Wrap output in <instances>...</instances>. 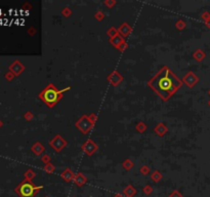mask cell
Wrapping results in <instances>:
<instances>
[{"instance_id":"836d02e7","label":"cell","mask_w":210,"mask_h":197,"mask_svg":"<svg viewBox=\"0 0 210 197\" xmlns=\"http://www.w3.org/2000/svg\"><path fill=\"white\" fill-rule=\"evenodd\" d=\"M28 175H30V181H31V179H33L34 177H35V172H34V171H32V170H28L27 171V177Z\"/></svg>"},{"instance_id":"277c9868","label":"cell","mask_w":210,"mask_h":197,"mask_svg":"<svg viewBox=\"0 0 210 197\" xmlns=\"http://www.w3.org/2000/svg\"><path fill=\"white\" fill-rule=\"evenodd\" d=\"M75 125H76V127L83 133V135H86V133H88L92 129L94 123L89 119L88 115L84 114L76 121Z\"/></svg>"},{"instance_id":"e575fe53","label":"cell","mask_w":210,"mask_h":197,"mask_svg":"<svg viewBox=\"0 0 210 197\" xmlns=\"http://www.w3.org/2000/svg\"><path fill=\"white\" fill-rule=\"evenodd\" d=\"M26 118L28 119V120H30V119H32V118H33V114H32V113H30V112H28V113L26 114Z\"/></svg>"},{"instance_id":"7c38bea8","label":"cell","mask_w":210,"mask_h":197,"mask_svg":"<svg viewBox=\"0 0 210 197\" xmlns=\"http://www.w3.org/2000/svg\"><path fill=\"white\" fill-rule=\"evenodd\" d=\"M87 182V178L84 175L82 172H78V174H75V178H74V183L78 186V187H82L86 184Z\"/></svg>"},{"instance_id":"7a4b0ae2","label":"cell","mask_w":210,"mask_h":197,"mask_svg":"<svg viewBox=\"0 0 210 197\" xmlns=\"http://www.w3.org/2000/svg\"><path fill=\"white\" fill-rule=\"evenodd\" d=\"M70 89H71L70 86L63 89H58L54 84L50 83L39 94V98L48 108H54L63 98V94Z\"/></svg>"},{"instance_id":"d4e9b609","label":"cell","mask_w":210,"mask_h":197,"mask_svg":"<svg viewBox=\"0 0 210 197\" xmlns=\"http://www.w3.org/2000/svg\"><path fill=\"white\" fill-rule=\"evenodd\" d=\"M116 1L115 0H106V1H104V4L107 6L108 8H112L114 7V5L116 4Z\"/></svg>"},{"instance_id":"ba28073f","label":"cell","mask_w":210,"mask_h":197,"mask_svg":"<svg viewBox=\"0 0 210 197\" xmlns=\"http://www.w3.org/2000/svg\"><path fill=\"white\" fill-rule=\"evenodd\" d=\"M107 80L110 82L112 86H118L122 81L124 80L123 76L121 75L120 72L117 70H114L111 74H109V76L107 77Z\"/></svg>"},{"instance_id":"8d00e7d4","label":"cell","mask_w":210,"mask_h":197,"mask_svg":"<svg viewBox=\"0 0 210 197\" xmlns=\"http://www.w3.org/2000/svg\"><path fill=\"white\" fill-rule=\"evenodd\" d=\"M113 197H124L122 194H119V193H116V194H114Z\"/></svg>"},{"instance_id":"f35d334b","label":"cell","mask_w":210,"mask_h":197,"mask_svg":"<svg viewBox=\"0 0 210 197\" xmlns=\"http://www.w3.org/2000/svg\"><path fill=\"white\" fill-rule=\"evenodd\" d=\"M208 94H209V96H210V89H209V91H208Z\"/></svg>"},{"instance_id":"4316f807","label":"cell","mask_w":210,"mask_h":197,"mask_svg":"<svg viewBox=\"0 0 210 197\" xmlns=\"http://www.w3.org/2000/svg\"><path fill=\"white\" fill-rule=\"evenodd\" d=\"M142 191H143V193H145V194L150 195V194H151V193L153 192V188H152L150 185H147V186H145V187H143Z\"/></svg>"},{"instance_id":"603a6c76","label":"cell","mask_w":210,"mask_h":197,"mask_svg":"<svg viewBox=\"0 0 210 197\" xmlns=\"http://www.w3.org/2000/svg\"><path fill=\"white\" fill-rule=\"evenodd\" d=\"M139 172H141L142 175H147L151 172V170H150V167L147 164H143L142 166L139 168Z\"/></svg>"},{"instance_id":"4dcf8cb0","label":"cell","mask_w":210,"mask_h":197,"mask_svg":"<svg viewBox=\"0 0 210 197\" xmlns=\"http://www.w3.org/2000/svg\"><path fill=\"white\" fill-rule=\"evenodd\" d=\"M169 197H183V194H181L178 190H174V191L169 195Z\"/></svg>"},{"instance_id":"9c48e42d","label":"cell","mask_w":210,"mask_h":197,"mask_svg":"<svg viewBox=\"0 0 210 197\" xmlns=\"http://www.w3.org/2000/svg\"><path fill=\"white\" fill-rule=\"evenodd\" d=\"M131 32H132V27L128 23H126V22L122 23L120 26H119V28H118L119 35H121L123 38H126L127 36H129V35L131 34Z\"/></svg>"},{"instance_id":"83f0119b","label":"cell","mask_w":210,"mask_h":197,"mask_svg":"<svg viewBox=\"0 0 210 197\" xmlns=\"http://www.w3.org/2000/svg\"><path fill=\"white\" fill-rule=\"evenodd\" d=\"M94 17H96L97 21H103L104 17H105V13L103 12H100V10H99L97 12H96V15H94Z\"/></svg>"},{"instance_id":"f546056e","label":"cell","mask_w":210,"mask_h":197,"mask_svg":"<svg viewBox=\"0 0 210 197\" xmlns=\"http://www.w3.org/2000/svg\"><path fill=\"white\" fill-rule=\"evenodd\" d=\"M41 160L43 161V162H44V164H47V163H49V162H50V156H48L47 154H44V155L42 156Z\"/></svg>"},{"instance_id":"d6a6232c","label":"cell","mask_w":210,"mask_h":197,"mask_svg":"<svg viewBox=\"0 0 210 197\" xmlns=\"http://www.w3.org/2000/svg\"><path fill=\"white\" fill-rule=\"evenodd\" d=\"M89 119L91 120L93 123H96V121H97V119H99V116H97L96 114H94V113H91L89 115Z\"/></svg>"},{"instance_id":"d6986e66","label":"cell","mask_w":210,"mask_h":197,"mask_svg":"<svg viewBox=\"0 0 210 197\" xmlns=\"http://www.w3.org/2000/svg\"><path fill=\"white\" fill-rule=\"evenodd\" d=\"M122 166H123L126 171H130L131 168L134 166V163L133 161L130 159H125L123 162H122Z\"/></svg>"},{"instance_id":"9a60e30c","label":"cell","mask_w":210,"mask_h":197,"mask_svg":"<svg viewBox=\"0 0 210 197\" xmlns=\"http://www.w3.org/2000/svg\"><path fill=\"white\" fill-rule=\"evenodd\" d=\"M193 58H194V60H195L196 62H199V63H200V62H202V61H204V59L206 58V54L202 50V49L198 48V49H196V50L194 51Z\"/></svg>"},{"instance_id":"1f68e13d","label":"cell","mask_w":210,"mask_h":197,"mask_svg":"<svg viewBox=\"0 0 210 197\" xmlns=\"http://www.w3.org/2000/svg\"><path fill=\"white\" fill-rule=\"evenodd\" d=\"M127 47H128V43H127V42L125 41L124 43H122V44H121L120 46H119V47H118L117 49H119V50H120V51L122 52V51H124L125 49H127Z\"/></svg>"},{"instance_id":"5bb4252c","label":"cell","mask_w":210,"mask_h":197,"mask_svg":"<svg viewBox=\"0 0 210 197\" xmlns=\"http://www.w3.org/2000/svg\"><path fill=\"white\" fill-rule=\"evenodd\" d=\"M31 150L33 151V152L36 154L37 156H40L42 153H44V151H45V147L42 145L41 143H39V142H36L34 144V145L32 146V148H31Z\"/></svg>"},{"instance_id":"8fae6325","label":"cell","mask_w":210,"mask_h":197,"mask_svg":"<svg viewBox=\"0 0 210 197\" xmlns=\"http://www.w3.org/2000/svg\"><path fill=\"white\" fill-rule=\"evenodd\" d=\"M154 132H155V133L157 136L163 137V136H165L167 133L168 127L165 124H164V123H158V124L155 126V128H154Z\"/></svg>"},{"instance_id":"2e32d148","label":"cell","mask_w":210,"mask_h":197,"mask_svg":"<svg viewBox=\"0 0 210 197\" xmlns=\"http://www.w3.org/2000/svg\"><path fill=\"white\" fill-rule=\"evenodd\" d=\"M136 193V190L132 185H128L126 186V188L123 190V194L127 197H133Z\"/></svg>"},{"instance_id":"f1b7e54d","label":"cell","mask_w":210,"mask_h":197,"mask_svg":"<svg viewBox=\"0 0 210 197\" xmlns=\"http://www.w3.org/2000/svg\"><path fill=\"white\" fill-rule=\"evenodd\" d=\"M201 17H202V20L204 21V22H207V21L210 20V12H204L202 13Z\"/></svg>"},{"instance_id":"52a82bcc","label":"cell","mask_w":210,"mask_h":197,"mask_svg":"<svg viewBox=\"0 0 210 197\" xmlns=\"http://www.w3.org/2000/svg\"><path fill=\"white\" fill-rule=\"evenodd\" d=\"M81 148H82L83 152L85 153L86 155H88V156L93 155V154L96 153L97 150H99V146H97L91 139L86 140L85 142L82 144Z\"/></svg>"},{"instance_id":"8992f818","label":"cell","mask_w":210,"mask_h":197,"mask_svg":"<svg viewBox=\"0 0 210 197\" xmlns=\"http://www.w3.org/2000/svg\"><path fill=\"white\" fill-rule=\"evenodd\" d=\"M199 77L196 75V74L193 72V71H189L185 75L181 78V81L183 83H184L185 85L188 87H190V89H193V87L199 82Z\"/></svg>"},{"instance_id":"4fadbf2b","label":"cell","mask_w":210,"mask_h":197,"mask_svg":"<svg viewBox=\"0 0 210 197\" xmlns=\"http://www.w3.org/2000/svg\"><path fill=\"white\" fill-rule=\"evenodd\" d=\"M124 42H125V39L119 34H117L116 36L113 37V38H110V43L116 48H118L122 43H124Z\"/></svg>"},{"instance_id":"ffe728a7","label":"cell","mask_w":210,"mask_h":197,"mask_svg":"<svg viewBox=\"0 0 210 197\" xmlns=\"http://www.w3.org/2000/svg\"><path fill=\"white\" fill-rule=\"evenodd\" d=\"M147 128H148V126H147L146 123H145V122H142V121L138 122V124H136V126H135L136 132H141V133L145 132L147 131Z\"/></svg>"},{"instance_id":"cb8c5ba5","label":"cell","mask_w":210,"mask_h":197,"mask_svg":"<svg viewBox=\"0 0 210 197\" xmlns=\"http://www.w3.org/2000/svg\"><path fill=\"white\" fill-rule=\"evenodd\" d=\"M175 27H176V29L181 31V30H184L185 27H187V23H185L184 21H183V20H180V21H177V22H176Z\"/></svg>"},{"instance_id":"ac0fdd59","label":"cell","mask_w":210,"mask_h":197,"mask_svg":"<svg viewBox=\"0 0 210 197\" xmlns=\"http://www.w3.org/2000/svg\"><path fill=\"white\" fill-rule=\"evenodd\" d=\"M151 179H152V181H154L155 183H158L161 181V179H162V175H161V172L159 171H155L152 172Z\"/></svg>"},{"instance_id":"e0dca14e","label":"cell","mask_w":210,"mask_h":197,"mask_svg":"<svg viewBox=\"0 0 210 197\" xmlns=\"http://www.w3.org/2000/svg\"><path fill=\"white\" fill-rule=\"evenodd\" d=\"M24 69H25V68H24V66L21 64L20 62H16L15 64L12 66V70L13 72H15L16 75H19V74L22 72Z\"/></svg>"},{"instance_id":"5b68a950","label":"cell","mask_w":210,"mask_h":197,"mask_svg":"<svg viewBox=\"0 0 210 197\" xmlns=\"http://www.w3.org/2000/svg\"><path fill=\"white\" fill-rule=\"evenodd\" d=\"M49 145L52 149L55 151V152L58 153V152H61L63 149H65V148L67 147L68 142L63 138L61 135H57L54 139L50 140Z\"/></svg>"},{"instance_id":"74e56055","label":"cell","mask_w":210,"mask_h":197,"mask_svg":"<svg viewBox=\"0 0 210 197\" xmlns=\"http://www.w3.org/2000/svg\"><path fill=\"white\" fill-rule=\"evenodd\" d=\"M208 105H209V107H210V100L208 101Z\"/></svg>"},{"instance_id":"30bf717a","label":"cell","mask_w":210,"mask_h":197,"mask_svg":"<svg viewBox=\"0 0 210 197\" xmlns=\"http://www.w3.org/2000/svg\"><path fill=\"white\" fill-rule=\"evenodd\" d=\"M61 178H62L63 180H64L65 182L70 183L71 181H74L75 174L72 171L71 168H70V167H67V168H65V170L62 171V174H61Z\"/></svg>"},{"instance_id":"484cf974","label":"cell","mask_w":210,"mask_h":197,"mask_svg":"<svg viewBox=\"0 0 210 197\" xmlns=\"http://www.w3.org/2000/svg\"><path fill=\"white\" fill-rule=\"evenodd\" d=\"M71 13H72V10L70 9L69 7H65L64 9L62 10V15L64 16L65 17H69L70 16H71Z\"/></svg>"},{"instance_id":"d590c367","label":"cell","mask_w":210,"mask_h":197,"mask_svg":"<svg viewBox=\"0 0 210 197\" xmlns=\"http://www.w3.org/2000/svg\"><path fill=\"white\" fill-rule=\"evenodd\" d=\"M205 25H206V27L209 28V29H210V20L207 21V22H205Z\"/></svg>"},{"instance_id":"3957f363","label":"cell","mask_w":210,"mask_h":197,"mask_svg":"<svg viewBox=\"0 0 210 197\" xmlns=\"http://www.w3.org/2000/svg\"><path fill=\"white\" fill-rule=\"evenodd\" d=\"M42 188H43V186H36L33 184V182L25 180L16 188V192L19 193L21 197H34Z\"/></svg>"},{"instance_id":"6da1fadb","label":"cell","mask_w":210,"mask_h":197,"mask_svg":"<svg viewBox=\"0 0 210 197\" xmlns=\"http://www.w3.org/2000/svg\"><path fill=\"white\" fill-rule=\"evenodd\" d=\"M183 81L167 66H163L155 76L148 81V85L164 102H167L183 85Z\"/></svg>"},{"instance_id":"44dd1931","label":"cell","mask_w":210,"mask_h":197,"mask_svg":"<svg viewBox=\"0 0 210 197\" xmlns=\"http://www.w3.org/2000/svg\"><path fill=\"white\" fill-rule=\"evenodd\" d=\"M54 170H55L54 165L52 164L51 162H49V163H47V164L44 165V171L47 172V174H54Z\"/></svg>"},{"instance_id":"7402d4cb","label":"cell","mask_w":210,"mask_h":197,"mask_svg":"<svg viewBox=\"0 0 210 197\" xmlns=\"http://www.w3.org/2000/svg\"><path fill=\"white\" fill-rule=\"evenodd\" d=\"M107 34H108V36H109L110 38H113V37L116 36L117 34H119L118 33V29H116L115 27H111L110 29L107 31Z\"/></svg>"}]
</instances>
